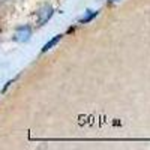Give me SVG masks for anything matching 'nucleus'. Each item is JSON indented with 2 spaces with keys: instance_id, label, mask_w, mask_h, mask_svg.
<instances>
[{
  "instance_id": "nucleus-1",
  "label": "nucleus",
  "mask_w": 150,
  "mask_h": 150,
  "mask_svg": "<svg viewBox=\"0 0 150 150\" xmlns=\"http://www.w3.org/2000/svg\"><path fill=\"white\" fill-rule=\"evenodd\" d=\"M53 8L51 6H50V5H44L39 11H38L36 12V15H38V23H39V24H45L50 18H51L53 17Z\"/></svg>"
},
{
  "instance_id": "nucleus-2",
  "label": "nucleus",
  "mask_w": 150,
  "mask_h": 150,
  "mask_svg": "<svg viewBox=\"0 0 150 150\" xmlns=\"http://www.w3.org/2000/svg\"><path fill=\"white\" fill-rule=\"evenodd\" d=\"M32 36V29L29 26H21L17 29L15 35H14V39L17 42H27Z\"/></svg>"
},
{
  "instance_id": "nucleus-3",
  "label": "nucleus",
  "mask_w": 150,
  "mask_h": 150,
  "mask_svg": "<svg viewBox=\"0 0 150 150\" xmlns=\"http://www.w3.org/2000/svg\"><path fill=\"white\" fill-rule=\"evenodd\" d=\"M60 39H62V36H60V35L54 36V38H53L51 41H50V42H47V44L44 45V48H42V51L45 53V51H48V50H51V48H53L54 45H57V44H59V41H60Z\"/></svg>"
},
{
  "instance_id": "nucleus-4",
  "label": "nucleus",
  "mask_w": 150,
  "mask_h": 150,
  "mask_svg": "<svg viewBox=\"0 0 150 150\" xmlns=\"http://www.w3.org/2000/svg\"><path fill=\"white\" fill-rule=\"evenodd\" d=\"M96 15H98V11H96V12H95V11H89V14H87L86 17H83V18H81V23H87V21H90V20H92L93 17H96Z\"/></svg>"
},
{
  "instance_id": "nucleus-5",
  "label": "nucleus",
  "mask_w": 150,
  "mask_h": 150,
  "mask_svg": "<svg viewBox=\"0 0 150 150\" xmlns=\"http://www.w3.org/2000/svg\"><path fill=\"white\" fill-rule=\"evenodd\" d=\"M111 2H116V0H111Z\"/></svg>"
}]
</instances>
